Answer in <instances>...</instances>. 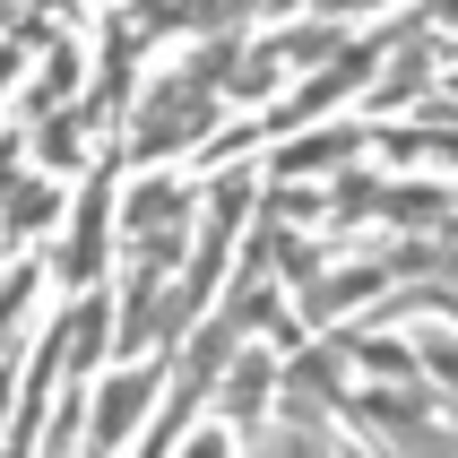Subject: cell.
Returning a JSON list of instances; mask_svg holds the SVG:
<instances>
[{
	"mask_svg": "<svg viewBox=\"0 0 458 458\" xmlns=\"http://www.w3.org/2000/svg\"><path fill=\"white\" fill-rule=\"evenodd\" d=\"M242 208H251V174H225L216 182V199H208V225H199V251H191V277L165 294V337H182L199 320V303L216 294L225 277V251H233V225H242Z\"/></svg>",
	"mask_w": 458,
	"mask_h": 458,
	"instance_id": "1",
	"label": "cell"
},
{
	"mask_svg": "<svg viewBox=\"0 0 458 458\" xmlns=\"http://www.w3.org/2000/svg\"><path fill=\"white\" fill-rule=\"evenodd\" d=\"M208 139H216V96H199V87H174V78H156L148 96H139V122H130V148H139V156L208 148Z\"/></svg>",
	"mask_w": 458,
	"mask_h": 458,
	"instance_id": "2",
	"label": "cell"
},
{
	"mask_svg": "<svg viewBox=\"0 0 458 458\" xmlns=\"http://www.w3.org/2000/svg\"><path fill=\"white\" fill-rule=\"evenodd\" d=\"M233 346H242V329H233V320H208V329L191 337V355H182L174 389H165V407H156V424H148V450H182V415L216 389V372L233 363Z\"/></svg>",
	"mask_w": 458,
	"mask_h": 458,
	"instance_id": "3",
	"label": "cell"
},
{
	"mask_svg": "<svg viewBox=\"0 0 458 458\" xmlns=\"http://www.w3.org/2000/svg\"><path fill=\"white\" fill-rule=\"evenodd\" d=\"M104 259H113V165H104L87 191H78V208H70V242H61V285H87L104 277Z\"/></svg>",
	"mask_w": 458,
	"mask_h": 458,
	"instance_id": "4",
	"label": "cell"
},
{
	"mask_svg": "<svg viewBox=\"0 0 458 458\" xmlns=\"http://www.w3.org/2000/svg\"><path fill=\"white\" fill-rule=\"evenodd\" d=\"M148 398H156V372H113V381L87 398L96 450H122V441H139V424H148Z\"/></svg>",
	"mask_w": 458,
	"mask_h": 458,
	"instance_id": "5",
	"label": "cell"
},
{
	"mask_svg": "<svg viewBox=\"0 0 458 458\" xmlns=\"http://www.w3.org/2000/svg\"><path fill=\"white\" fill-rule=\"evenodd\" d=\"M216 398H225V415L233 424H259V415H268V398H277V355H242V346H233V363H225V381H216Z\"/></svg>",
	"mask_w": 458,
	"mask_h": 458,
	"instance_id": "6",
	"label": "cell"
},
{
	"mask_svg": "<svg viewBox=\"0 0 458 458\" xmlns=\"http://www.w3.org/2000/svg\"><path fill=\"white\" fill-rule=\"evenodd\" d=\"M355 148H363V130H311V139H294V148H277V174H285V182L337 174V165H346Z\"/></svg>",
	"mask_w": 458,
	"mask_h": 458,
	"instance_id": "7",
	"label": "cell"
},
{
	"mask_svg": "<svg viewBox=\"0 0 458 458\" xmlns=\"http://www.w3.org/2000/svg\"><path fill=\"white\" fill-rule=\"evenodd\" d=\"M182 216H191V191L156 174V182H139V191H130V208H122V233L139 242V233H165V225H182Z\"/></svg>",
	"mask_w": 458,
	"mask_h": 458,
	"instance_id": "8",
	"label": "cell"
},
{
	"mask_svg": "<svg viewBox=\"0 0 458 458\" xmlns=\"http://www.w3.org/2000/svg\"><path fill=\"white\" fill-rule=\"evenodd\" d=\"M78 96V52L52 35V61H44V78L26 87V122H44V113H61V104Z\"/></svg>",
	"mask_w": 458,
	"mask_h": 458,
	"instance_id": "9",
	"label": "cell"
},
{
	"mask_svg": "<svg viewBox=\"0 0 458 458\" xmlns=\"http://www.w3.org/2000/svg\"><path fill=\"white\" fill-rule=\"evenodd\" d=\"M61 216V191L52 182H18L9 199H0V233H35V225H52Z\"/></svg>",
	"mask_w": 458,
	"mask_h": 458,
	"instance_id": "10",
	"label": "cell"
},
{
	"mask_svg": "<svg viewBox=\"0 0 458 458\" xmlns=\"http://www.w3.org/2000/svg\"><path fill=\"white\" fill-rule=\"evenodd\" d=\"M78 122H87V113H70V104L35 122V156H44V174H70V165H78Z\"/></svg>",
	"mask_w": 458,
	"mask_h": 458,
	"instance_id": "11",
	"label": "cell"
},
{
	"mask_svg": "<svg viewBox=\"0 0 458 458\" xmlns=\"http://www.w3.org/2000/svg\"><path fill=\"white\" fill-rule=\"evenodd\" d=\"M346 355H355L363 372H381V381H415V372H424L415 346H398V337H346Z\"/></svg>",
	"mask_w": 458,
	"mask_h": 458,
	"instance_id": "12",
	"label": "cell"
},
{
	"mask_svg": "<svg viewBox=\"0 0 458 458\" xmlns=\"http://www.w3.org/2000/svg\"><path fill=\"white\" fill-rule=\"evenodd\" d=\"M381 216H398V225H441V216H450V191H433V182H415V191H381Z\"/></svg>",
	"mask_w": 458,
	"mask_h": 458,
	"instance_id": "13",
	"label": "cell"
},
{
	"mask_svg": "<svg viewBox=\"0 0 458 458\" xmlns=\"http://www.w3.org/2000/svg\"><path fill=\"white\" fill-rule=\"evenodd\" d=\"M372 208H381V182H372V174H346V182H337V225L329 233H346L355 216H372Z\"/></svg>",
	"mask_w": 458,
	"mask_h": 458,
	"instance_id": "14",
	"label": "cell"
},
{
	"mask_svg": "<svg viewBox=\"0 0 458 458\" xmlns=\"http://www.w3.org/2000/svg\"><path fill=\"white\" fill-rule=\"evenodd\" d=\"M415 363H424V372H433V381L458 398V337H450V329H433V337H424V346H415Z\"/></svg>",
	"mask_w": 458,
	"mask_h": 458,
	"instance_id": "15",
	"label": "cell"
},
{
	"mask_svg": "<svg viewBox=\"0 0 458 458\" xmlns=\"http://www.w3.org/2000/svg\"><path fill=\"white\" fill-rule=\"evenodd\" d=\"M433 18H458V0H433Z\"/></svg>",
	"mask_w": 458,
	"mask_h": 458,
	"instance_id": "16",
	"label": "cell"
},
{
	"mask_svg": "<svg viewBox=\"0 0 458 458\" xmlns=\"http://www.w3.org/2000/svg\"><path fill=\"white\" fill-rule=\"evenodd\" d=\"M450 96H458V87H450Z\"/></svg>",
	"mask_w": 458,
	"mask_h": 458,
	"instance_id": "17",
	"label": "cell"
}]
</instances>
